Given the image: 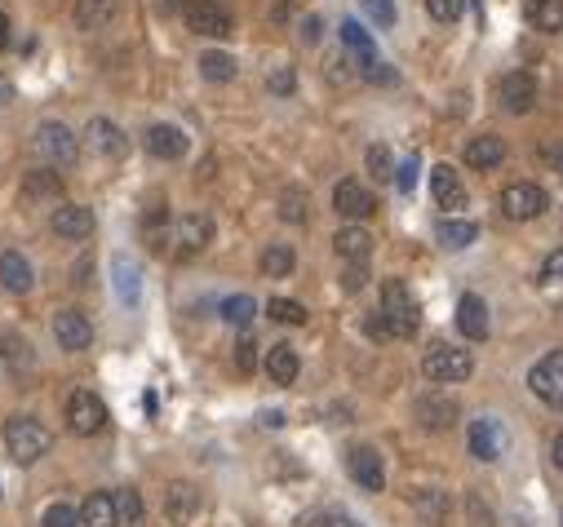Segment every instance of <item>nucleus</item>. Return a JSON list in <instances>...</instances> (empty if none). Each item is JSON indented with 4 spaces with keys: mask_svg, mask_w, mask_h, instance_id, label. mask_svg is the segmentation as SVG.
I'll list each match as a JSON object with an SVG mask.
<instances>
[{
    "mask_svg": "<svg viewBox=\"0 0 563 527\" xmlns=\"http://www.w3.org/2000/svg\"><path fill=\"white\" fill-rule=\"evenodd\" d=\"M488 306L479 293H466L462 302H457V333H462L466 341H488Z\"/></svg>",
    "mask_w": 563,
    "mask_h": 527,
    "instance_id": "17",
    "label": "nucleus"
},
{
    "mask_svg": "<svg viewBox=\"0 0 563 527\" xmlns=\"http://www.w3.org/2000/svg\"><path fill=\"white\" fill-rule=\"evenodd\" d=\"M360 5L377 27H395V0H360Z\"/></svg>",
    "mask_w": 563,
    "mask_h": 527,
    "instance_id": "44",
    "label": "nucleus"
},
{
    "mask_svg": "<svg viewBox=\"0 0 563 527\" xmlns=\"http://www.w3.org/2000/svg\"><path fill=\"white\" fill-rule=\"evenodd\" d=\"M40 527H80V514L71 510L67 501H54V505H45V514H40Z\"/></svg>",
    "mask_w": 563,
    "mask_h": 527,
    "instance_id": "41",
    "label": "nucleus"
},
{
    "mask_svg": "<svg viewBox=\"0 0 563 527\" xmlns=\"http://www.w3.org/2000/svg\"><path fill=\"white\" fill-rule=\"evenodd\" d=\"M5 45H9V18L0 14V49H5Z\"/></svg>",
    "mask_w": 563,
    "mask_h": 527,
    "instance_id": "58",
    "label": "nucleus"
},
{
    "mask_svg": "<svg viewBox=\"0 0 563 527\" xmlns=\"http://www.w3.org/2000/svg\"><path fill=\"white\" fill-rule=\"evenodd\" d=\"M142 240H147L151 253H165V240H169V204H151L142 213Z\"/></svg>",
    "mask_w": 563,
    "mask_h": 527,
    "instance_id": "30",
    "label": "nucleus"
},
{
    "mask_svg": "<svg viewBox=\"0 0 563 527\" xmlns=\"http://www.w3.org/2000/svg\"><path fill=\"white\" fill-rule=\"evenodd\" d=\"M120 14V0H76V27L80 31H102Z\"/></svg>",
    "mask_w": 563,
    "mask_h": 527,
    "instance_id": "28",
    "label": "nucleus"
},
{
    "mask_svg": "<svg viewBox=\"0 0 563 527\" xmlns=\"http://www.w3.org/2000/svg\"><path fill=\"white\" fill-rule=\"evenodd\" d=\"M462 160H466V169H497V164L506 160V142L493 138V133H479V138L466 142Z\"/></svg>",
    "mask_w": 563,
    "mask_h": 527,
    "instance_id": "25",
    "label": "nucleus"
},
{
    "mask_svg": "<svg viewBox=\"0 0 563 527\" xmlns=\"http://www.w3.org/2000/svg\"><path fill=\"white\" fill-rule=\"evenodd\" d=\"M510 527H528V523H524V519H515V523H510Z\"/></svg>",
    "mask_w": 563,
    "mask_h": 527,
    "instance_id": "60",
    "label": "nucleus"
},
{
    "mask_svg": "<svg viewBox=\"0 0 563 527\" xmlns=\"http://www.w3.org/2000/svg\"><path fill=\"white\" fill-rule=\"evenodd\" d=\"M431 195H435L439 209H448V213L466 209V186H462V178H457L453 164H435L431 169Z\"/></svg>",
    "mask_w": 563,
    "mask_h": 527,
    "instance_id": "14",
    "label": "nucleus"
},
{
    "mask_svg": "<svg viewBox=\"0 0 563 527\" xmlns=\"http://www.w3.org/2000/svg\"><path fill=\"white\" fill-rule=\"evenodd\" d=\"M293 89H298V71H293V67H280V71L271 76V93H293Z\"/></svg>",
    "mask_w": 563,
    "mask_h": 527,
    "instance_id": "51",
    "label": "nucleus"
},
{
    "mask_svg": "<svg viewBox=\"0 0 563 527\" xmlns=\"http://www.w3.org/2000/svg\"><path fill=\"white\" fill-rule=\"evenodd\" d=\"M466 443H470V457L497 461L501 457V421L475 417V421H470V430H466Z\"/></svg>",
    "mask_w": 563,
    "mask_h": 527,
    "instance_id": "19",
    "label": "nucleus"
},
{
    "mask_svg": "<svg viewBox=\"0 0 563 527\" xmlns=\"http://www.w3.org/2000/svg\"><path fill=\"white\" fill-rule=\"evenodd\" d=\"M417 501V510H422V519H431V523H444V514H448V496L444 492H417L413 496Z\"/></svg>",
    "mask_w": 563,
    "mask_h": 527,
    "instance_id": "40",
    "label": "nucleus"
},
{
    "mask_svg": "<svg viewBox=\"0 0 563 527\" xmlns=\"http://www.w3.org/2000/svg\"><path fill=\"white\" fill-rule=\"evenodd\" d=\"M0 284L14 297L32 293V262H27L23 253H14V248H5V253H0Z\"/></svg>",
    "mask_w": 563,
    "mask_h": 527,
    "instance_id": "23",
    "label": "nucleus"
},
{
    "mask_svg": "<svg viewBox=\"0 0 563 527\" xmlns=\"http://www.w3.org/2000/svg\"><path fill=\"white\" fill-rule=\"evenodd\" d=\"M541 160H546L550 169H555L559 178H563V142H550V147H541Z\"/></svg>",
    "mask_w": 563,
    "mask_h": 527,
    "instance_id": "52",
    "label": "nucleus"
},
{
    "mask_svg": "<svg viewBox=\"0 0 563 527\" xmlns=\"http://www.w3.org/2000/svg\"><path fill=\"white\" fill-rule=\"evenodd\" d=\"M333 209L342 213L346 222H364V217H373V213H377V195L368 191L364 182L346 178V182H337V186H333Z\"/></svg>",
    "mask_w": 563,
    "mask_h": 527,
    "instance_id": "10",
    "label": "nucleus"
},
{
    "mask_svg": "<svg viewBox=\"0 0 563 527\" xmlns=\"http://www.w3.org/2000/svg\"><path fill=\"white\" fill-rule=\"evenodd\" d=\"M364 80H373V85H395V71L373 58V62H364Z\"/></svg>",
    "mask_w": 563,
    "mask_h": 527,
    "instance_id": "50",
    "label": "nucleus"
},
{
    "mask_svg": "<svg viewBox=\"0 0 563 527\" xmlns=\"http://www.w3.org/2000/svg\"><path fill=\"white\" fill-rule=\"evenodd\" d=\"M266 315L275 319V324H306V306L302 302H293V297H271V302H266Z\"/></svg>",
    "mask_w": 563,
    "mask_h": 527,
    "instance_id": "37",
    "label": "nucleus"
},
{
    "mask_svg": "<svg viewBox=\"0 0 563 527\" xmlns=\"http://www.w3.org/2000/svg\"><path fill=\"white\" fill-rule=\"evenodd\" d=\"M280 217L284 222H293V226L306 222V191L302 186H289V191L280 195Z\"/></svg>",
    "mask_w": 563,
    "mask_h": 527,
    "instance_id": "39",
    "label": "nucleus"
},
{
    "mask_svg": "<svg viewBox=\"0 0 563 527\" xmlns=\"http://www.w3.org/2000/svg\"><path fill=\"white\" fill-rule=\"evenodd\" d=\"M457 417H462V408H457L448 395H422V399H417V421H422L426 430L444 434V430H453Z\"/></svg>",
    "mask_w": 563,
    "mask_h": 527,
    "instance_id": "18",
    "label": "nucleus"
},
{
    "mask_svg": "<svg viewBox=\"0 0 563 527\" xmlns=\"http://www.w3.org/2000/svg\"><path fill=\"white\" fill-rule=\"evenodd\" d=\"M298 372H302V359H298V350H293L289 341H275V346L266 350V377H271L275 386H293Z\"/></svg>",
    "mask_w": 563,
    "mask_h": 527,
    "instance_id": "21",
    "label": "nucleus"
},
{
    "mask_svg": "<svg viewBox=\"0 0 563 527\" xmlns=\"http://www.w3.org/2000/svg\"><path fill=\"white\" fill-rule=\"evenodd\" d=\"M541 284H563V248L546 253V262H541Z\"/></svg>",
    "mask_w": 563,
    "mask_h": 527,
    "instance_id": "46",
    "label": "nucleus"
},
{
    "mask_svg": "<svg viewBox=\"0 0 563 527\" xmlns=\"http://www.w3.org/2000/svg\"><path fill=\"white\" fill-rule=\"evenodd\" d=\"M63 195V178L54 169H36L23 178V200H58Z\"/></svg>",
    "mask_w": 563,
    "mask_h": 527,
    "instance_id": "32",
    "label": "nucleus"
},
{
    "mask_svg": "<svg viewBox=\"0 0 563 527\" xmlns=\"http://www.w3.org/2000/svg\"><path fill=\"white\" fill-rule=\"evenodd\" d=\"M364 284H368V262H351L342 271V288H346V293H360Z\"/></svg>",
    "mask_w": 563,
    "mask_h": 527,
    "instance_id": "47",
    "label": "nucleus"
},
{
    "mask_svg": "<svg viewBox=\"0 0 563 527\" xmlns=\"http://www.w3.org/2000/svg\"><path fill=\"white\" fill-rule=\"evenodd\" d=\"M426 14H431L435 23H457V18L466 14V0H426Z\"/></svg>",
    "mask_w": 563,
    "mask_h": 527,
    "instance_id": "42",
    "label": "nucleus"
},
{
    "mask_svg": "<svg viewBox=\"0 0 563 527\" xmlns=\"http://www.w3.org/2000/svg\"><path fill=\"white\" fill-rule=\"evenodd\" d=\"M80 527H120L116 492H89L80 505Z\"/></svg>",
    "mask_w": 563,
    "mask_h": 527,
    "instance_id": "24",
    "label": "nucleus"
},
{
    "mask_svg": "<svg viewBox=\"0 0 563 527\" xmlns=\"http://www.w3.org/2000/svg\"><path fill=\"white\" fill-rule=\"evenodd\" d=\"M382 315L391 324V337H413L422 324V306H417L413 288L404 279H386L382 284Z\"/></svg>",
    "mask_w": 563,
    "mask_h": 527,
    "instance_id": "2",
    "label": "nucleus"
},
{
    "mask_svg": "<svg viewBox=\"0 0 563 527\" xmlns=\"http://www.w3.org/2000/svg\"><path fill=\"white\" fill-rule=\"evenodd\" d=\"M528 390L537 395L546 408L563 412V350H550L546 359H537L528 372Z\"/></svg>",
    "mask_w": 563,
    "mask_h": 527,
    "instance_id": "5",
    "label": "nucleus"
},
{
    "mask_svg": "<svg viewBox=\"0 0 563 527\" xmlns=\"http://www.w3.org/2000/svg\"><path fill=\"white\" fill-rule=\"evenodd\" d=\"M5 448L18 465H36L49 448H54V434L40 426L36 417H9L5 421Z\"/></svg>",
    "mask_w": 563,
    "mask_h": 527,
    "instance_id": "1",
    "label": "nucleus"
},
{
    "mask_svg": "<svg viewBox=\"0 0 563 527\" xmlns=\"http://www.w3.org/2000/svg\"><path fill=\"white\" fill-rule=\"evenodd\" d=\"M497 102H501V111H510V116H528V111L537 107V80H532L528 71H510V76H501V85H497Z\"/></svg>",
    "mask_w": 563,
    "mask_h": 527,
    "instance_id": "11",
    "label": "nucleus"
},
{
    "mask_svg": "<svg viewBox=\"0 0 563 527\" xmlns=\"http://www.w3.org/2000/svg\"><path fill=\"white\" fill-rule=\"evenodd\" d=\"M27 341H9V359H14V364H32V355H27Z\"/></svg>",
    "mask_w": 563,
    "mask_h": 527,
    "instance_id": "55",
    "label": "nucleus"
},
{
    "mask_svg": "<svg viewBox=\"0 0 563 527\" xmlns=\"http://www.w3.org/2000/svg\"><path fill=\"white\" fill-rule=\"evenodd\" d=\"M258 266H262L266 279H289L293 266H298V253H293L289 244H266L262 257H258Z\"/></svg>",
    "mask_w": 563,
    "mask_h": 527,
    "instance_id": "29",
    "label": "nucleus"
},
{
    "mask_svg": "<svg viewBox=\"0 0 563 527\" xmlns=\"http://www.w3.org/2000/svg\"><path fill=\"white\" fill-rule=\"evenodd\" d=\"M36 151H40V160L54 164V169H71V164L80 160L76 133H71L67 124H58V120H45L36 129Z\"/></svg>",
    "mask_w": 563,
    "mask_h": 527,
    "instance_id": "4",
    "label": "nucleus"
},
{
    "mask_svg": "<svg viewBox=\"0 0 563 527\" xmlns=\"http://www.w3.org/2000/svg\"><path fill=\"white\" fill-rule=\"evenodd\" d=\"M187 27L196 31V36H213V40H227L235 23H231V14L218 5V0H187Z\"/></svg>",
    "mask_w": 563,
    "mask_h": 527,
    "instance_id": "8",
    "label": "nucleus"
},
{
    "mask_svg": "<svg viewBox=\"0 0 563 527\" xmlns=\"http://www.w3.org/2000/svg\"><path fill=\"white\" fill-rule=\"evenodd\" d=\"M111 284H116V297L125 306H138L142 302V271H138V262H129L125 253L111 257Z\"/></svg>",
    "mask_w": 563,
    "mask_h": 527,
    "instance_id": "22",
    "label": "nucleus"
},
{
    "mask_svg": "<svg viewBox=\"0 0 563 527\" xmlns=\"http://www.w3.org/2000/svg\"><path fill=\"white\" fill-rule=\"evenodd\" d=\"M333 248H337V257H346V262H368V253H373V235H368L360 222H351V226H342V231L333 235Z\"/></svg>",
    "mask_w": 563,
    "mask_h": 527,
    "instance_id": "27",
    "label": "nucleus"
},
{
    "mask_svg": "<svg viewBox=\"0 0 563 527\" xmlns=\"http://www.w3.org/2000/svg\"><path fill=\"white\" fill-rule=\"evenodd\" d=\"M320 527H355V523L342 510H329V514H320Z\"/></svg>",
    "mask_w": 563,
    "mask_h": 527,
    "instance_id": "56",
    "label": "nucleus"
},
{
    "mask_svg": "<svg viewBox=\"0 0 563 527\" xmlns=\"http://www.w3.org/2000/svg\"><path fill=\"white\" fill-rule=\"evenodd\" d=\"M107 403H102L94 390H71V399H67V426L76 430V434H102L107 430Z\"/></svg>",
    "mask_w": 563,
    "mask_h": 527,
    "instance_id": "6",
    "label": "nucleus"
},
{
    "mask_svg": "<svg viewBox=\"0 0 563 527\" xmlns=\"http://www.w3.org/2000/svg\"><path fill=\"white\" fill-rule=\"evenodd\" d=\"M218 315L227 319L231 328H249V324H253V315H258V302H253L249 293H235V297H227V302L218 306Z\"/></svg>",
    "mask_w": 563,
    "mask_h": 527,
    "instance_id": "35",
    "label": "nucleus"
},
{
    "mask_svg": "<svg viewBox=\"0 0 563 527\" xmlns=\"http://www.w3.org/2000/svg\"><path fill=\"white\" fill-rule=\"evenodd\" d=\"M470 514H475V527H493V514L488 505H479V496H470Z\"/></svg>",
    "mask_w": 563,
    "mask_h": 527,
    "instance_id": "53",
    "label": "nucleus"
},
{
    "mask_svg": "<svg viewBox=\"0 0 563 527\" xmlns=\"http://www.w3.org/2000/svg\"><path fill=\"white\" fill-rule=\"evenodd\" d=\"M142 147H147V155H156V160H182L187 155V133L178 129V124H151L147 138H142Z\"/></svg>",
    "mask_w": 563,
    "mask_h": 527,
    "instance_id": "13",
    "label": "nucleus"
},
{
    "mask_svg": "<svg viewBox=\"0 0 563 527\" xmlns=\"http://www.w3.org/2000/svg\"><path fill=\"white\" fill-rule=\"evenodd\" d=\"M116 510H120V523H138L142 519V496L133 492V488H125V492H116Z\"/></svg>",
    "mask_w": 563,
    "mask_h": 527,
    "instance_id": "43",
    "label": "nucleus"
},
{
    "mask_svg": "<svg viewBox=\"0 0 563 527\" xmlns=\"http://www.w3.org/2000/svg\"><path fill=\"white\" fill-rule=\"evenodd\" d=\"M54 231L71 244L89 240V235H94V209H85V204H63V209L54 213Z\"/></svg>",
    "mask_w": 563,
    "mask_h": 527,
    "instance_id": "20",
    "label": "nucleus"
},
{
    "mask_svg": "<svg viewBox=\"0 0 563 527\" xmlns=\"http://www.w3.org/2000/svg\"><path fill=\"white\" fill-rule=\"evenodd\" d=\"M435 235L444 248H470L479 240V222H470V217H448V222H439Z\"/></svg>",
    "mask_w": 563,
    "mask_h": 527,
    "instance_id": "31",
    "label": "nucleus"
},
{
    "mask_svg": "<svg viewBox=\"0 0 563 527\" xmlns=\"http://www.w3.org/2000/svg\"><path fill=\"white\" fill-rule=\"evenodd\" d=\"M200 76L209 85H227V80H235V58L222 49H209V54H200Z\"/></svg>",
    "mask_w": 563,
    "mask_h": 527,
    "instance_id": "34",
    "label": "nucleus"
},
{
    "mask_svg": "<svg viewBox=\"0 0 563 527\" xmlns=\"http://www.w3.org/2000/svg\"><path fill=\"white\" fill-rule=\"evenodd\" d=\"M302 40H306V45H315V40H320V18H302Z\"/></svg>",
    "mask_w": 563,
    "mask_h": 527,
    "instance_id": "54",
    "label": "nucleus"
},
{
    "mask_svg": "<svg viewBox=\"0 0 563 527\" xmlns=\"http://www.w3.org/2000/svg\"><path fill=\"white\" fill-rule=\"evenodd\" d=\"M528 18L537 23V31H546V36H559V31H563V0H532V5H528Z\"/></svg>",
    "mask_w": 563,
    "mask_h": 527,
    "instance_id": "33",
    "label": "nucleus"
},
{
    "mask_svg": "<svg viewBox=\"0 0 563 527\" xmlns=\"http://www.w3.org/2000/svg\"><path fill=\"white\" fill-rule=\"evenodd\" d=\"M54 337L63 350H89L94 346V324L85 310H58L54 315Z\"/></svg>",
    "mask_w": 563,
    "mask_h": 527,
    "instance_id": "12",
    "label": "nucleus"
},
{
    "mask_svg": "<svg viewBox=\"0 0 563 527\" xmlns=\"http://www.w3.org/2000/svg\"><path fill=\"white\" fill-rule=\"evenodd\" d=\"M550 204V195L541 191L537 182H510L506 191H501V213L510 217V222H532V217H541Z\"/></svg>",
    "mask_w": 563,
    "mask_h": 527,
    "instance_id": "7",
    "label": "nucleus"
},
{
    "mask_svg": "<svg viewBox=\"0 0 563 527\" xmlns=\"http://www.w3.org/2000/svg\"><path fill=\"white\" fill-rule=\"evenodd\" d=\"M342 45L351 49L360 62H373V36H368V31L355 23V18H346V23H342Z\"/></svg>",
    "mask_w": 563,
    "mask_h": 527,
    "instance_id": "36",
    "label": "nucleus"
},
{
    "mask_svg": "<svg viewBox=\"0 0 563 527\" xmlns=\"http://www.w3.org/2000/svg\"><path fill=\"white\" fill-rule=\"evenodd\" d=\"M235 368H240L244 377L258 368V341H253V337H240V346H235Z\"/></svg>",
    "mask_w": 563,
    "mask_h": 527,
    "instance_id": "45",
    "label": "nucleus"
},
{
    "mask_svg": "<svg viewBox=\"0 0 563 527\" xmlns=\"http://www.w3.org/2000/svg\"><path fill=\"white\" fill-rule=\"evenodd\" d=\"M364 160H368V173H373L377 182H395V160H391V151H386L382 142H373Z\"/></svg>",
    "mask_w": 563,
    "mask_h": 527,
    "instance_id": "38",
    "label": "nucleus"
},
{
    "mask_svg": "<svg viewBox=\"0 0 563 527\" xmlns=\"http://www.w3.org/2000/svg\"><path fill=\"white\" fill-rule=\"evenodd\" d=\"M182 5V0H160V9H165V14H169V9H178Z\"/></svg>",
    "mask_w": 563,
    "mask_h": 527,
    "instance_id": "59",
    "label": "nucleus"
},
{
    "mask_svg": "<svg viewBox=\"0 0 563 527\" xmlns=\"http://www.w3.org/2000/svg\"><path fill=\"white\" fill-rule=\"evenodd\" d=\"M550 461H555V470H563V430L555 434V443H550Z\"/></svg>",
    "mask_w": 563,
    "mask_h": 527,
    "instance_id": "57",
    "label": "nucleus"
},
{
    "mask_svg": "<svg viewBox=\"0 0 563 527\" xmlns=\"http://www.w3.org/2000/svg\"><path fill=\"white\" fill-rule=\"evenodd\" d=\"M85 142L94 147L98 155H111V160H120V155L129 151V138L120 133V124H111L107 116H94L85 124Z\"/></svg>",
    "mask_w": 563,
    "mask_h": 527,
    "instance_id": "15",
    "label": "nucleus"
},
{
    "mask_svg": "<svg viewBox=\"0 0 563 527\" xmlns=\"http://www.w3.org/2000/svg\"><path fill=\"white\" fill-rule=\"evenodd\" d=\"M213 240V217L209 213H187L178 222V257H196Z\"/></svg>",
    "mask_w": 563,
    "mask_h": 527,
    "instance_id": "16",
    "label": "nucleus"
},
{
    "mask_svg": "<svg viewBox=\"0 0 563 527\" xmlns=\"http://www.w3.org/2000/svg\"><path fill=\"white\" fill-rule=\"evenodd\" d=\"M364 333L373 337V341H391V324H386V315H382V310H373V315L364 319Z\"/></svg>",
    "mask_w": 563,
    "mask_h": 527,
    "instance_id": "49",
    "label": "nucleus"
},
{
    "mask_svg": "<svg viewBox=\"0 0 563 527\" xmlns=\"http://www.w3.org/2000/svg\"><path fill=\"white\" fill-rule=\"evenodd\" d=\"M346 470H351V479L360 483L364 492H382V488H386V465H382V452L368 448V443H355V448L346 452Z\"/></svg>",
    "mask_w": 563,
    "mask_h": 527,
    "instance_id": "9",
    "label": "nucleus"
},
{
    "mask_svg": "<svg viewBox=\"0 0 563 527\" xmlns=\"http://www.w3.org/2000/svg\"><path fill=\"white\" fill-rule=\"evenodd\" d=\"M422 372L435 386H457V381H466L470 372H475V355H470V350H457V346H431L422 359Z\"/></svg>",
    "mask_w": 563,
    "mask_h": 527,
    "instance_id": "3",
    "label": "nucleus"
},
{
    "mask_svg": "<svg viewBox=\"0 0 563 527\" xmlns=\"http://www.w3.org/2000/svg\"><path fill=\"white\" fill-rule=\"evenodd\" d=\"M395 186H399V191H404V195L417 186V155H408V160L395 169Z\"/></svg>",
    "mask_w": 563,
    "mask_h": 527,
    "instance_id": "48",
    "label": "nucleus"
},
{
    "mask_svg": "<svg viewBox=\"0 0 563 527\" xmlns=\"http://www.w3.org/2000/svg\"><path fill=\"white\" fill-rule=\"evenodd\" d=\"M196 510H200V492L191 488V483H173V488L165 492V514H169L173 527H187L191 519H196Z\"/></svg>",
    "mask_w": 563,
    "mask_h": 527,
    "instance_id": "26",
    "label": "nucleus"
}]
</instances>
